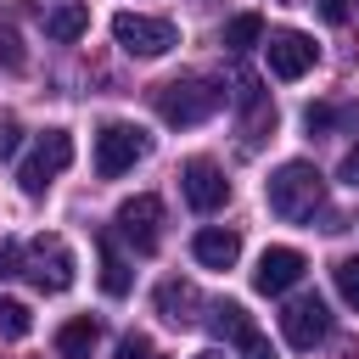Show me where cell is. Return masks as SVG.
<instances>
[{
    "instance_id": "6da1fadb",
    "label": "cell",
    "mask_w": 359,
    "mask_h": 359,
    "mask_svg": "<svg viewBox=\"0 0 359 359\" xmlns=\"http://www.w3.org/2000/svg\"><path fill=\"white\" fill-rule=\"evenodd\" d=\"M264 196H269V213H275V219H292V224H297V219H314L320 202H325V174H320L314 163L292 157V163H280V168L269 174Z\"/></svg>"
},
{
    "instance_id": "7a4b0ae2",
    "label": "cell",
    "mask_w": 359,
    "mask_h": 359,
    "mask_svg": "<svg viewBox=\"0 0 359 359\" xmlns=\"http://www.w3.org/2000/svg\"><path fill=\"white\" fill-rule=\"evenodd\" d=\"M219 107H224V90H219L213 79H196V73L168 79V84L157 90V118H163L168 129H196V123H208Z\"/></svg>"
},
{
    "instance_id": "3957f363",
    "label": "cell",
    "mask_w": 359,
    "mask_h": 359,
    "mask_svg": "<svg viewBox=\"0 0 359 359\" xmlns=\"http://www.w3.org/2000/svg\"><path fill=\"white\" fill-rule=\"evenodd\" d=\"M112 39L123 45V56L135 62H151V56H168L180 45V28L168 17H146V11H118L112 17Z\"/></svg>"
},
{
    "instance_id": "277c9868",
    "label": "cell",
    "mask_w": 359,
    "mask_h": 359,
    "mask_svg": "<svg viewBox=\"0 0 359 359\" xmlns=\"http://www.w3.org/2000/svg\"><path fill=\"white\" fill-rule=\"evenodd\" d=\"M73 247L62 241V236H34L28 247H22V275L45 292V297H56V292H67L73 286Z\"/></svg>"
},
{
    "instance_id": "5b68a950",
    "label": "cell",
    "mask_w": 359,
    "mask_h": 359,
    "mask_svg": "<svg viewBox=\"0 0 359 359\" xmlns=\"http://www.w3.org/2000/svg\"><path fill=\"white\" fill-rule=\"evenodd\" d=\"M146 151H151V135H146L140 123H107V129L95 135V174H101V180H118V174H129Z\"/></svg>"
},
{
    "instance_id": "8992f818",
    "label": "cell",
    "mask_w": 359,
    "mask_h": 359,
    "mask_svg": "<svg viewBox=\"0 0 359 359\" xmlns=\"http://www.w3.org/2000/svg\"><path fill=\"white\" fill-rule=\"evenodd\" d=\"M67 163H73V135H67V129H45V135H39V146H34V157L17 168V185H22L28 196H39V191L67 168Z\"/></svg>"
},
{
    "instance_id": "52a82bcc",
    "label": "cell",
    "mask_w": 359,
    "mask_h": 359,
    "mask_svg": "<svg viewBox=\"0 0 359 359\" xmlns=\"http://www.w3.org/2000/svg\"><path fill=\"white\" fill-rule=\"evenodd\" d=\"M118 236H123L135 252H157V241H163V202H157L151 191L129 196V202L118 208Z\"/></svg>"
},
{
    "instance_id": "ba28073f",
    "label": "cell",
    "mask_w": 359,
    "mask_h": 359,
    "mask_svg": "<svg viewBox=\"0 0 359 359\" xmlns=\"http://www.w3.org/2000/svg\"><path fill=\"white\" fill-rule=\"evenodd\" d=\"M180 191H185V202H191L196 213H219V208L230 202V180H224V168L208 163V157H191V163L180 168Z\"/></svg>"
},
{
    "instance_id": "9c48e42d",
    "label": "cell",
    "mask_w": 359,
    "mask_h": 359,
    "mask_svg": "<svg viewBox=\"0 0 359 359\" xmlns=\"http://www.w3.org/2000/svg\"><path fill=\"white\" fill-rule=\"evenodd\" d=\"M264 50H269V73L275 79H303L309 67H314V39L309 34H297V28H280V34H269L264 39Z\"/></svg>"
},
{
    "instance_id": "30bf717a",
    "label": "cell",
    "mask_w": 359,
    "mask_h": 359,
    "mask_svg": "<svg viewBox=\"0 0 359 359\" xmlns=\"http://www.w3.org/2000/svg\"><path fill=\"white\" fill-rule=\"evenodd\" d=\"M280 331H286V342L292 348H314V342H325V331H331V314H325V303L320 297H292L286 303V314H280Z\"/></svg>"
},
{
    "instance_id": "8fae6325",
    "label": "cell",
    "mask_w": 359,
    "mask_h": 359,
    "mask_svg": "<svg viewBox=\"0 0 359 359\" xmlns=\"http://www.w3.org/2000/svg\"><path fill=\"white\" fill-rule=\"evenodd\" d=\"M303 252L297 247H269L264 258H258V269H252V286L264 292V297H280V292H292L297 280H303Z\"/></svg>"
},
{
    "instance_id": "7c38bea8",
    "label": "cell",
    "mask_w": 359,
    "mask_h": 359,
    "mask_svg": "<svg viewBox=\"0 0 359 359\" xmlns=\"http://www.w3.org/2000/svg\"><path fill=\"white\" fill-rule=\"evenodd\" d=\"M191 252H196V264H202V269H230V264L241 258V236H236V230H224V224H208V230H196Z\"/></svg>"
},
{
    "instance_id": "4fadbf2b",
    "label": "cell",
    "mask_w": 359,
    "mask_h": 359,
    "mask_svg": "<svg viewBox=\"0 0 359 359\" xmlns=\"http://www.w3.org/2000/svg\"><path fill=\"white\" fill-rule=\"evenodd\" d=\"M196 309H202V292H196L191 280H163V286H157V314H163L168 325H196V320H202Z\"/></svg>"
},
{
    "instance_id": "5bb4252c",
    "label": "cell",
    "mask_w": 359,
    "mask_h": 359,
    "mask_svg": "<svg viewBox=\"0 0 359 359\" xmlns=\"http://www.w3.org/2000/svg\"><path fill=\"white\" fill-rule=\"evenodd\" d=\"M45 39H56V45H73L84 28H90V6H79V0H67V6H50L45 17Z\"/></svg>"
},
{
    "instance_id": "9a60e30c",
    "label": "cell",
    "mask_w": 359,
    "mask_h": 359,
    "mask_svg": "<svg viewBox=\"0 0 359 359\" xmlns=\"http://www.w3.org/2000/svg\"><path fill=\"white\" fill-rule=\"evenodd\" d=\"M95 342H101V325H95L90 314H79V320H67V325L56 331V353H62V359H90Z\"/></svg>"
},
{
    "instance_id": "2e32d148",
    "label": "cell",
    "mask_w": 359,
    "mask_h": 359,
    "mask_svg": "<svg viewBox=\"0 0 359 359\" xmlns=\"http://www.w3.org/2000/svg\"><path fill=\"white\" fill-rule=\"evenodd\" d=\"M303 123H309V135H325V129H359V101H314L309 112H303Z\"/></svg>"
},
{
    "instance_id": "e0dca14e",
    "label": "cell",
    "mask_w": 359,
    "mask_h": 359,
    "mask_svg": "<svg viewBox=\"0 0 359 359\" xmlns=\"http://www.w3.org/2000/svg\"><path fill=\"white\" fill-rule=\"evenodd\" d=\"M95 252H101V292L107 297H129V264L118 258L112 236H95Z\"/></svg>"
},
{
    "instance_id": "ac0fdd59",
    "label": "cell",
    "mask_w": 359,
    "mask_h": 359,
    "mask_svg": "<svg viewBox=\"0 0 359 359\" xmlns=\"http://www.w3.org/2000/svg\"><path fill=\"white\" fill-rule=\"evenodd\" d=\"M208 325H213L224 342H241L247 331H258V325L247 320V309H241V303H213V309H208Z\"/></svg>"
},
{
    "instance_id": "d6986e66",
    "label": "cell",
    "mask_w": 359,
    "mask_h": 359,
    "mask_svg": "<svg viewBox=\"0 0 359 359\" xmlns=\"http://www.w3.org/2000/svg\"><path fill=\"white\" fill-rule=\"evenodd\" d=\"M224 45L241 56V50H252V45H264V17L258 11H241V17H230L224 22Z\"/></svg>"
},
{
    "instance_id": "ffe728a7",
    "label": "cell",
    "mask_w": 359,
    "mask_h": 359,
    "mask_svg": "<svg viewBox=\"0 0 359 359\" xmlns=\"http://www.w3.org/2000/svg\"><path fill=\"white\" fill-rule=\"evenodd\" d=\"M34 331V314H28V303H17V297H0V337L6 342H17V337H28Z\"/></svg>"
},
{
    "instance_id": "44dd1931",
    "label": "cell",
    "mask_w": 359,
    "mask_h": 359,
    "mask_svg": "<svg viewBox=\"0 0 359 359\" xmlns=\"http://www.w3.org/2000/svg\"><path fill=\"white\" fill-rule=\"evenodd\" d=\"M331 280H337L342 303H348V309H359V258H337V264H331Z\"/></svg>"
},
{
    "instance_id": "7402d4cb",
    "label": "cell",
    "mask_w": 359,
    "mask_h": 359,
    "mask_svg": "<svg viewBox=\"0 0 359 359\" xmlns=\"http://www.w3.org/2000/svg\"><path fill=\"white\" fill-rule=\"evenodd\" d=\"M269 129H275V107H269V101H252V107H247V151H252Z\"/></svg>"
},
{
    "instance_id": "603a6c76",
    "label": "cell",
    "mask_w": 359,
    "mask_h": 359,
    "mask_svg": "<svg viewBox=\"0 0 359 359\" xmlns=\"http://www.w3.org/2000/svg\"><path fill=\"white\" fill-rule=\"evenodd\" d=\"M236 353H241V359H275V348H269L264 331H247V337L236 342Z\"/></svg>"
},
{
    "instance_id": "cb8c5ba5",
    "label": "cell",
    "mask_w": 359,
    "mask_h": 359,
    "mask_svg": "<svg viewBox=\"0 0 359 359\" xmlns=\"http://www.w3.org/2000/svg\"><path fill=\"white\" fill-rule=\"evenodd\" d=\"M118 359H163V353H157L146 337H123V342H118Z\"/></svg>"
},
{
    "instance_id": "d4e9b609",
    "label": "cell",
    "mask_w": 359,
    "mask_h": 359,
    "mask_svg": "<svg viewBox=\"0 0 359 359\" xmlns=\"http://www.w3.org/2000/svg\"><path fill=\"white\" fill-rule=\"evenodd\" d=\"M0 62H6L11 73L22 67V45H17V34H11V28H0Z\"/></svg>"
},
{
    "instance_id": "484cf974",
    "label": "cell",
    "mask_w": 359,
    "mask_h": 359,
    "mask_svg": "<svg viewBox=\"0 0 359 359\" xmlns=\"http://www.w3.org/2000/svg\"><path fill=\"white\" fill-rule=\"evenodd\" d=\"M6 275H22V247L17 241H0V280Z\"/></svg>"
},
{
    "instance_id": "4316f807",
    "label": "cell",
    "mask_w": 359,
    "mask_h": 359,
    "mask_svg": "<svg viewBox=\"0 0 359 359\" xmlns=\"http://www.w3.org/2000/svg\"><path fill=\"white\" fill-rule=\"evenodd\" d=\"M17 140H22L17 118H11V112H0V157H11V151H17Z\"/></svg>"
},
{
    "instance_id": "83f0119b",
    "label": "cell",
    "mask_w": 359,
    "mask_h": 359,
    "mask_svg": "<svg viewBox=\"0 0 359 359\" xmlns=\"http://www.w3.org/2000/svg\"><path fill=\"white\" fill-rule=\"evenodd\" d=\"M342 185H353V191H359V146L342 157Z\"/></svg>"
},
{
    "instance_id": "f1b7e54d",
    "label": "cell",
    "mask_w": 359,
    "mask_h": 359,
    "mask_svg": "<svg viewBox=\"0 0 359 359\" xmlns=\"http://www.w3.org/2000/svg\"><path fill=\"white\" fill-rule=\"evenodd\" d=\"M320 11H325V22H342L348 17V0H320Z\"/></svg>"
},
{
    "instance_id": "f546056e",
    "label": "cell",
    "mask_w": 359,
    "mask_h": 359,
    "mask_svg": "<svg viewBox=\"0 0 359 359\" xmlns=\"http://www.w3.org/2000/svg\"><path fill=\"white\" fill-rule=\"evenodd\" d=\"M196 359H224V353H219V348H202V353H196Z\"/></svg>"
}]
</instances>
